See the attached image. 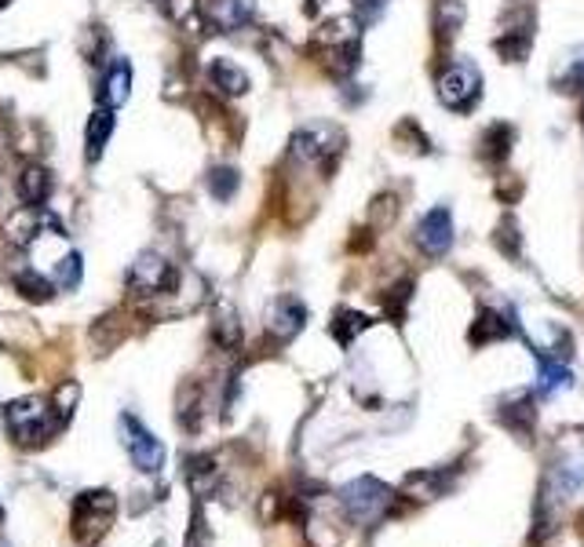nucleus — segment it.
Returning a JSON list of instances; mask_svg holds the SVG:
<instances>
[{"label": "nucleus", "instance_id": "dca6fc26", "mask_svg": "<svg viewBox=\"0 0 584 547\" xmlns=\"http://www.w3.org/2000/svg\"><path fill=\"white\" fill-rule=\"evenodd\" d=\"M114 109L110 106H100L95 114L89 117V128H84V153H89V161H100L106 142L114 136Z\"/></svg>", "mask_w": 584, "mask_h": 547}, {"label": "nucleus", "instance_id": "a211bd4d", "mask_svg": "<svg viewBox=\"0 0 584 547\" xmlns=\"http://www.w3.org/2000/svg\"><path fill=\"white\" fill-rule=\"evenodd\" d=\"M103 106H125L128 95H132V66H128L125 59H117L110 70H106L103 77Z\"/></svg>", "mask_w": 584, "mask_h": 547}, {"label": "nucleus", "instance_id": "412c9836", "mask_svg": "<svg viewBox=\"0 0 584 547\" xmlns=\"http://www.w3.org/2000/svg\"><path fill=\"white\" fill-rule=\"evenodd\" d=\"M534 358H537V394H545V398H551V394L567 391L570 383H573L570 369L562 365V361L545 358V354H534Z\"/></svg>", "mask_w": 584, "mask_h": 547}, {"label": "nucleus", "instance_id": "9b49d317", "mask_svg": "<svg viewBox=\"0 0 584 547\" xmlns=\"http://www.w3.org/2000/svg\"><path fill=\"white\" fill-rule=\"evenodd\" d=\"M307 325V306L296 300V295H278L267 306V333L278 339V344H289L304 333Z\"/></svg>", "mask_w": 584, "mask_h": 547}, {"label": "nucleus", "instance_id": "423d86ee", "mask_svg": "<svg viewBox=\"0 0 584 547\" xmlns=\"http://www.w3.org/2000/svg\"><path fill=\"white\" fill-rule=\"evenodd\" d=\"M343 147H348V136H343L340 125H329V120H311L292 136V158L304 164H326L332 158H340Z\"/></svg>", "mask_w": 584, "mask_h": 547}, {"label": "nucleus", "instance_id": "b1692460", "mask_svg": "<svg viewBox=\"0 0 584 547\" xmlns=\"http://www.w3.org/2000/svg\"><path fill=\"white\" fill-rule=\"evenodd\" d=\"M48 194H51V175L45 168H37V164H30V168L19 175V197H23V205L40 208Z\"/></svg>", "mask_w": 584, "mask_h": 547}, {"label": "nucleus", "instance_id": "0eeeda50", "mask_svg": "<svg viewBox=\"0 0 584 547\" xmlns=\"http://www.w3.org/2000/svg\"><path fill=\"white\" fill-rule=\"evenodd\" d=\"M482 98V73L471 62H453L439 73V103L453 114H471Z\"/></svg>", "mask_w": 584, "mask_h": 547}, {"label": "nucleus", "instance_id": "c756f323", "mask_svg": "<svg viewBox=\"0 0 584 547\" xmlns=\"http://www.w3.org/2000/svg\"><path fill=\"white\" fill-rule=\"evenodd\" d=\"M387 8V0H354V11H359L362 22H373L381 19V11Z\"/></svg>", "mask_w": 584, "mask_h": 547}, {"label": "nucleus", "instance_id": "cd10ccee", "mask_svg": "<svg viewBox=\"0 0 584 547\" xmlns=\"http://www.w3.org/2000/svg\"><path fill=\"white\" fill-rule=\"evenodd\" d=\"M56 284H59V289H67V292L81 284V256H78V252H67V259L56 267Z\"/></svg>", "mask_w": 584, "mask_h": 547}, {"label": "nucleus", "instance_id": "39448f33", "mask_svg": "<svg viewBox=\"0 0 584 547\" xmlns=\"http://www.w3.org/2000/svg\"><path fill=\"white\" fill-rule=\"evenodd\" d=\"M117 514V497L110 489H89L73 500V536L81 544H95L110 533Z\"/></svg>", "mask_w": 584, "mask_h": 547}, {"label": "nucleus", "instance_id": "6ab92c4d", "mask_svg": "<svg viewBox=\"0 0 584 547\" xmlns=\"http://www.w3.org/2000/svg\"><path fill=\"white\" fill-rule=\"evenodd\" d=\"M209 19L220 30H242L253 19V0H209Z\"/></svg>", "mask_w": 584, "mask_h": 547}, {"label": "nucleus", "instance_id": "f8f14e48", "mask_svg": "<svg viewBox=\"0 0 584 547\" xmlns=\"http://www.w3.org/2000/svg\"><path fill=\"white\" fill-rule=\"evenodd\" d=\"M497 420H501L512 434L523 438V442H529V434H534V427H537L534 391H515V394H507V398L501 401V412H497Z\"/></svg>", "mask_w": 584, "mask_h": 547}, {"label": "nucleus", "instance_id": "20e7f679", "mask_svg": "<svg viewBox=\"0 0 584 547\" xmlns=\"http://www.w3.org/2000/svg\"><path fill=\"white\" fill-rule=\"evenodd\" d=\"M4 420H8V431H12L15 442L40 445L59 431L62 416H59V409H48L40 398H19L4 409Z\"/></svg>", "mask_w": 584, "mask_h": 547}, {"label": "nucleus", "instance_id": "393cba45", "mask_svg": "<svg viewBox=\"0 0 584 547\" xmlns=\"http://www.w3.org/2000/svg\"><path fill=\"white\" fill-rule=\"evenodd\" d=\"M15 289L26 295V300H34V303H45V300H51V292H56V284L51 281H45L40 274L30 267V270H19L15 274Z\"/></svg>", "mask_w": 584, "mask_h": 547}, {"label": "nucleus", "instance_id": "f3484780", "mask_svg": "<svg viewBox=\"0 0 584 547\" xmlns=\"http://www.w3.org/2000/svg\"><path fill=\"white\" fill-rule=\"evenodd\" d=\"M551 84H556V92H567V95L584 92V48H570L562 55L556 73H551Z\"/></svg>", "mask_w": 584, "mask_h": 547}, {"label": "nucleus", "instance_id": "ddd939ff", "mask_svg": "<svg viewBox=\"0 0 584 547\" xmlns=\"http://www.w3.org/2000/svg\"><path fill=\"white\" fill-rule=\"evenodd\" d=\"M515 333H518V325L512 322V317L482 306V311L475 314V325L468 328V344L471 347H490V344H497V339H512Z\"/></svg>", "mask_w": 584, "mask_h": 547}, {"label": "nucleus", "instance_id": "f257e3e1", "mask_svg": "<svg viewBox=\"0 0 584 547\" xmlns=\"http://www.w3.org/2000/svg\"><path fill=\"white\" fill-rule=\"evenodd\" d=\"M584 492V434H559L551 459L545 467L534 511V533L529 544H545L559 525V514Z\"/></svg>", "mask_w": 584, "mask_h": 547}, {"label": "nucleus", "instance_id": "6e6552de", "mask_svg": "<svg viewBox=\"0 0 584 547\" xmlns=\"http://www.w3.org/2000/svg\"><path fill=\"white\" fill-rule=\"evenodd\" d=\"M117 427H121V445L128 449V456H132L136 470L157 475V470L165 467V445H161V438H154V431H147L132 412L117 416Z\"/></svg>", "mask_w": 584, "mask_h": 547}, {"label": "nucleus", "instance_id": "a878e982", "mask_svg": "<svg viewBox=\"0 0 584 547\" xmlns=\"http://www.w3.org/2000/svg\"><path fill=\"white\" fill-rule=\"evenodd\" d=\"M409 300H413V278H402L392 292L384 295V311L395 317V325H402V322H406V306H409Z\"/></svg>", "mask_w": 584, "mask_h": 547}, {"label": "nucleus", "instance_id": "5701e85b", "mask_svg": "<svg viewBox=\"0 0 584 547\" xmlns=\"http://www.w3.org/2000/svg\"><path fill=\"white\" fill-rule=\"evenodd\" d=\"M449 481H446V470H413V475L406 478V492L409 497H420V500H439L446 497Z\"/></svg>", "mask_w": 584, "mask_h": 547}, {"label": "nucleus", "instance_id": "7ed1b4c3", "mask_svg": "<svg viewBox=\"0 0 584 547\" xmlns=\"http://www.w3.org/2000/svg\"><path fill=\"white\" fill-rule=\"evenodd\" d=\"M315 48H318L322 62H326V70L332 77L354 73L359 55H362V22H354V19L326 22V26L318 30V37H315Z\"/></svg>", "mask_w": 584, "mask_h": 547}, {"label": "nucleus", "instance_id": "4468645a", "mask_svg": "<svg viewBox=\"0 0 584 547\" xmlns=\"http://www.w3.org/2000/svg\"><path fill=\"white\" fill-rule=\"evenodd\" d=\"M534 15H523V22H507V30L493 40V48L504 62H526L529 48H534Z\"/></svg>", "mask_w": 584, "mask_h": 547}, {"label": "nucleus", "instance_id": "2eb2a0df", "mask_svg": "<svg viewBox=\"0 0 584 547\" xmlns=\"http://www.w3.org/2000/svg\"><path fill=\"white\" fill-rule=\"evenodd\" d=\"M512 142H515V128L504 125V120H497V125H490L482 131L479 158L490 164V168H501V164L507 161V153H512Z\"/></svg>", "mask_w": 584, "mask_h": 547}, {"label": "nucleus", "instance_id": "f03ea898", "mask_svg": "<svg viewBox=\"0 0 584 547\" xmlns=\"http://www.w3.org/2000/svg\"><path fill=\"white\" fill-rule=\"evenodd\" d=\"M340 508L348 514L351 525H359V529H376L395 508V489L384 486L381 478L362 475L340 489Z\"/></svg>", "mask_w": 584, "mask_h": 547}, {"label": "nucleus", "instance_id": "bb28decb", "mask_svg": "<svg viewBox=\"0 0 584 547\" xmlns=\"http://www.w3.org/2000/svg\"><path fill=\"white\" fill-rule=\"evenodd\" d=\"M209 190H212V197H220V201H231L234 190H237V172L234 168H212L209 172Z\"/></svg>", "mask_w": 584, "mask_h": 547}, {"label": "nucleus", "instance_id": "7c9ffc66", "mask_svg": "<svg viewBox=\"0 0 584 547\" xmlns=\"http://www.w3.org/2000/svg\"><path fill=\"white\" fill-rule=\"evenodd\" d=\"M0 522H4V508H0Z\"/></svg>", "mask_w": 584, "mask_h": 547}, {"label": "nucleus", "instance_id": "4be33fe9", "mask_svg": "<svg viewBox=\"0 0 584 547\" xmlns=\"http://www.w3.org/2000/svg\"><path fill=\"white\" fill-rule=\"evenodd\" d=\"M209 81L212 88H220L223 95H245L248 92V73L242 66H234L231 59H215L209 66Z\"/></svg>", "mask_w": 584, "mask_h": 547}, {"label": "nucleus", "instance_id": "1a4fd4ad", "mask_svg": "<svg viewBox=\"0 0 584 547\" xmlns=\"http://www.w3.org/2000/svg\"><path fill=\"white\" fill-rule=\"evenodd\" d=\"M176 281H179L176 267L168 259H161L157 252H143L132 263V270H128V289L136 295H165L176 289Z\"/></svg>", "mask_w": 584, "mask_h": 547}, {"label": "nucleus", "instance_id": "c85d7f7f", "mask_svg": "<svg viewBox=\"0 0 584 547\" xmlns=\"http://www.w3.org/2000/svg\"><path fill=\"white\" fill-rule=\"evenodd\" d=\"M497 245H507V256H518V226H515V219L512 216H507L504 219V223H501V230H497Z\"/></svg>", "mask_w": 584, "mask_h": 547}, {"label": "nucleus", "instance_id": "9d476101", "mask_svg": "<svg viewBox=\"0 0 584 547\" xmlns=\"http://www.w3.org/2000/svg\"><path fill=\"white\" fill-rule=\"evenodd\" d=\"M417 248L431 259H442L453 248V212L446 205L431 208L417 223Z\"/></svg>", "mask_w": 584, "mask_h": 547}, {"label": "nucleus", "instance_id": "aec40b11", "mask_svg": "<svg viewBox=\"0 0 584 547\" xmlns=\"http://www.w3.org/2000/svg\"><path fill=\"white\" fill-rule=\"evenodd\" d=\"M370 325H373V317H365L362 311H351V306H340V311L332 314V322H329V333H332V339H337L340 347H351Z\"/></svg>", "mask_w": 584, "mask_h": 547}]
</instances>
